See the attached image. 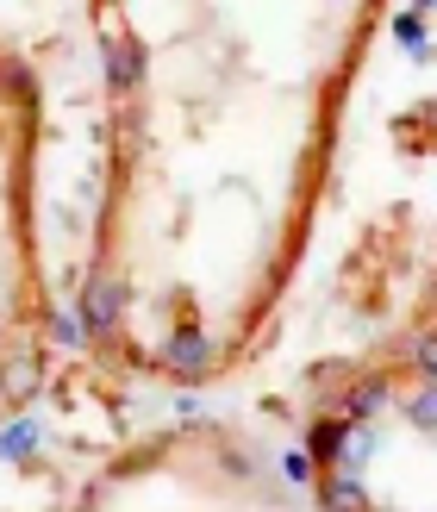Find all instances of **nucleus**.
Wrapping results in <instances>:
<instances>
[{"mask_svg": "<svg viewBox=\"0 0 437 512\" xmlns=\"http://www.w3.org/2000/svg\"><path fill=\"white\" fill-rule=\"evenodd\" d=\"M281 475L300 481V488H306V481H319V469H313V456H306V450H288V456H281Z\"/></svg>", "mask_w": 437, "mask_h": 512, "instance_id": "obj_11", "label": "nucleus"}, {"mask_svg": "<svg viewBox=\"0 0 437 512\" xmlns=\"http://www.w3.org/2000/svg\"><path fill=\"white\" fill-rule=\"evenodd\" d=\"M313 494H319V512H369L363 475H319Z\"/></svg>", "mask_w": 437, "mask_h": 512, "instance_id": "obj_5", "label": "nucleus"}, {"mask_svg": "<svg viewBox=\"0 0 437 512\" xmlns=\"http://www.w3.org/2000/svg\"><path fill=\"white\" fill-rule=\"evenodd\" d=\"M369 456H375V425H344V438H338V469H331V475H363Z\"/></svg>", "mask_w": 437, "mask_h": 512, "instance_id": "obj_7", "label": "nucleus"}, {"mask_svg": "<svg viewBox=\"0 0 437 512\" xmlns=\"http://www.w3.org/2000/svg\"><path fill=\"white\" fill-rule=\"evenodd\" d=\"M394 38L425 57V13H394Z\"/></svg>", "mask_w": 437, "mask_h": 512, "instance_id": "obj_10", "label": "nucleus"}, {"mask_svg": "<svg viewBox=\"0 0 437 512\" xmlns=\"http://www.w3.org/2000/svg\"><path fill=\"white\" fill-rule=\"evenodd\" d=\"M107 82H113V94H125V88H144V44L132 38V32H113L107 38Z\"/></svg>", "mask_w": 437, "mask_h": 512, "instance_id": "obj_3", "label": "nucleus"}, {"mask_svg": "<svg viewBox=\"0 0 437 512\" xmlns=\"http://www.w3.org/2000/svg\"><path fill=\"white\" fill-rule=\"evenodd\" d=\"M394 400H400L406 425L431 438V431H437V388H431V381H413V388H394Z\"/></svg>", "mask_w": 437, "mask_h": 512, "instance_id": "obj_6", "label": "nucleus"}, {"mask_svg": "<svg viewBox=\"0 0 437 512\" xmlns=\"http://www.w3.org/2000/svg\"><path fill=\"white\" fill-rule=\"evenodd\" d=\"M38 444H44V425L38 419H7V425H0V456H7V463H25Z\"/></svg>", "mask_w": 437, "mask_h": 512, "instance_id": "obj_9", "label": "nucleus"}, {"mask_svg": "<svg viewBox=\"0 0 437 512\" xmlns=\"http://www.w3.org/2000/svg\"><path fill=\"white\" fill-rule=\"evenodd\" d=\"M400 356L419 369V381H431V388H437V319H431V325H419V331H406Z\"/></svg>", "mask_w": 437, "mask_h": 512, "instance_id": "obj_8", "label": "nucleus"}, {"mask_svg": "<svg viewBox=\"0 0 437 512\" xmlns=\"http://www.w3.org/2000/svg\"><path fill=\"white\" fill-rule=\"evenodd\" d=\"M38 381H44V369H38V356H7L0 363V406H32V394H38Z\"/></svg>", "mask_w": 437, "mask_h": 512, "instance_id": "obj_4", "label": "nucleus"}, {"mask_svg": "<svg viewBox=\"0 0 437 512\" xmlns=\"http://www.w3.org/2000/svg\"><path fill=\"white\" fill-rule=\"evenodd\" d=\"M213 363H219V350H213V338H207L194 319H182V325L163 338V350H157V369L175 375V381H207Z\"/></svg>", "mask_w": 437, "mask_h": 512, "instance_id": "obj_1", "label": "nucleus"}, {"mask_svg": "<svg viewBox=\"0 0 437 512\" xmlns=\"http://www.w3.org/2000/svg\"><path fill=\"white\" fill-rule=\"evenodd\" d=\"M125 300H132V288L113 281V275H100V269L82 281V331H88V338H113Z\"/></svg>", "mask_w": 437, "mask_h": 512, "instance_id": "obj_2", "label": "nucleus"}]
</instances>
